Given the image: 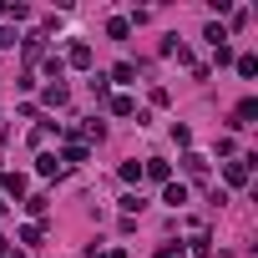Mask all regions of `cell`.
<instances>
[{"label": "cell", "mask_w": 258, "mask_h": 258, "mask_svg": "<svg viewBox=\"0 0 258 258\" xmlns=\"http://www.w3.org/2000/svg\"><path fill=\"white\" fill-rule=\"evenodd\" d=\"M157 258H182V248H162V253H157Z\"/></svg>", "instance_id": "obj_17"}, {"label": "cell", "mask_w": 258, "mask_h": 258, "mask_svg": "<svg viewBox=\"0 0 258 258\" xmlns=\"http://www.w3.org/2000/svg\"><path fill=\"white\" fill-rule=\"evenodd\" d=\"M253 116H258V101H253V96H243V101H238V111H233V126H248Z\"/></svg>", "instance_id": "obj_1"}, {"label": "cell", "mask_w": 258, "mask_h": 258, "mask_svg": "<svg viewBox=\"0 0 258 258\" xmlns=\"http://www.w3.org/2000/svg\"><path fill=\"white\" fill-rule=\"evenodd\" d=\"M61 162H86V147H81V142H71V147L61 152Z\"/></svg>", "instance_id": "obj_14"}, {"label": "cell", "mask_w": 258, "mask_h": 258, "mask_svg": "<svg viewBox=\"0 0 258 258\" xmlns=\"http://www.w3.org/2000/svg\"><path fill=\"white\" fill-rule=\"evenodd\" d=\"M228 182L243 187V182H248V162H228Z\"/></svg>", "instance_id": "obj_9"}, {"label": "cell", "mask_w": 258, "mask_h": 258, "mask_svg": "<svg viewBox=\"0 0 258 258\" xmlns=\"http://www.w3.org/2000/svg\"><path fill=\"white\" fill-rule=\"evenodd\" d=\"M142 177V162H121V182H137Z\"/></svg>", "instance_id": "obj_16"}, {"label": "cell", "mask_w": 258, "mask_h": 258, "mask_svg": "<svg viewBox=\"0 0 258 258\" xmlns=\"http://www.w3.org/2000/svg\"><path fill=\"white\" fill-rule=\"evenodd\" d=\"M0 187H6V192H16V198H21V192H26V177H21V172H0Z\"/></svg>", "instance_id": "obj_7"}, {"label": "cell", "mask_w": 258, "mask_h": 258, "mask_svg": "<svg viewBox=\"0 0 258 258\" xmlns=\"http://www.w3.org/2000/svg\"><path fill=\"white\" fill-rule=\"evenodd\" d=\"M46 208H51V198H41V192H36V198H31V203H26V213H31V218H41V213H46Z\"/></svg>", "instance_id": "obj_15"}, {"label": "cell", "mask_w": 258, "mask_h": 258, "mask_svg": "<svg viewBox=\"0 0 258 258\" xmlns=\"http://www.w3.org/2000/svg\"><path fill=\"white\" fill-rule=\"evenodd\" d=\"M66 61H71V66H91V46H86V41H76V46L66 51Z\"/></svg>", "instance_id": "obj_4"}, {"label": "cell", "mask_w": 258, "mask_h": 258, "mask_svg": "<svg viewBox=\"0 0 258 258\" xmlns=\"http://www.w3.org/2000/svg\"><path fill=\"white\" fill-rule=\"evenodd\" d=\"M182 167H187V177H203V172H208V157H203V152H187Z\"/></svg>", "instance_id": "obj_5"}, {"label": "cell", "mask_w": 258, "mask_h": 258, "mask_svg": "<svg viewBox=\"0 0 258 258\" xmlns=\"http://www.w3.org/2000/svg\"><path fill=\"white\" fill-rule=\"evenodd\" d=\"M238 76H258V56H238Z\"/></svg>", "instance_id": "obj_12"}, {"label": "cell", "mask_w": 258, "mask_h": 258, "mask_svg": "<svg viewBox=\"0 0 258 258\" xmlns=\"http://www.w3.org/2000/svg\"><path fill=\"white\" fill-rule=\"evenodd\" d=\"M167 172H172V167H167L162 157H147V167H142V177H152V182H167Z\"/></svg>", "instance_id": "obj_3"}, {"label": "cell", "mask_w": 258, "mask_h": 258, "mask_svg": "<svg viewBox=\"0 0 258 258\" xmlns=\"http://www.w3.org/2000/svg\"><path fill=\"white\" fill-rule=\"evenodd\" d=\"M111 111H116V116H132L137 101H132V96H111Z\"/></svg>", "instance_id": "obj_11"}, {"label": "cell", "mask_w": 258, "mask_h": 258, "mask_svg": "<svg viewBox=\"0 0 258 258\" xmlns=\"http://www.w3.org/2000/svg\"><path fill=\"white\" fill-rule=\"evenodd\" d=\"M36 167H41V177H61V172H66V162H61V157H51V152H41V157H36Z\"/></svg>", "instance_id": "obj_2"}, {"label": "cell", "mask_w": 258, "mask_h": 258, "mask_svg": "<svg viewBox=\"0 0 258 258\" xmlns=\"http://www.w3.org/2000/svg\"><path fill=\"white\" fill-rule=\"evenodd\" d=\"M132 76H137V66H132V61H121V66L111 71V81H121V86H132Z\"/></svg>", "instance_id": "obj_10"}, {"label": "cell", "mask_w": 258, "mask_h": 258, "mask_svg": "<svg viewBox=\"0 0 258 258\" xmlns=\"http://www.w3.org/2000/svg\"><path fill=\"white\" fill-rule=\"evenodd\" d=\"M106 36H111V41H126V36H132V26H126L121 16H111V21H106Z\"/></svg>", "instance_id": "obj_8"}, {"label": "cell", "mask_w": 258, "mask_h": 258, "mask_svg": "<svg viewBox=\"0 0 258 258\" xmlns=\"http://www.w3.org/2000/svg\"><path fill=\"white\" fill-rule=\"evenodd\" d=\"M46 101H51V106H66V86H61V81H56V86H46Z\"/></svg>", "instance_id": "obj_13"}, {"label": "cell", "mask_w": 258, "mask_h": 258, "mask_svg": "<svg viewBox=\"0 0 258 258\" xmlns=\"http://www.w3.org/2000/svg\"><path fill=\"white\" fill-rule=\"evenodd\" d=\"M11 41H16V36H11V31H0V51H6V46H11Z\"/></svg>", "instance_id": "obj_18"}, {"label": "cell", "mask_w": 258, "mask_h": 258, "mask_svg": "<svg viewBox=\"0 0 258 258\" xmlns=\"http://www.w3.org/2000/svg\"><path fill=\"white\" fill-rule=\"evenodd\" d=\"M162 203H167V208H182V203H187V187H182V182H167Z\"/></svg>", "instance_id": "obj_6"}]
</instances>
